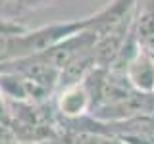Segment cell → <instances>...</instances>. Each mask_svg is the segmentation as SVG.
I'll return each mask as SVG.
<instances>
[{
    "mask_svg": "<svg viewBox=\"0 0 154 144\" xmlns=\"http://www.w3.org/2000/svg\"><path fill=\"white\" fill-rule=\"evenodd\" d=\"M129 85L139 92H154V58L139 48L125 65Z\"/></svg>",
    "mask_w": 154,
    "mask_h": 144,
    "instance_id": "cell-1",
    "label": "cell"
},
{
    "mask_svg": "<svg viewBox=\"0 0 154 144\" xmlns=\"http://www.w3.org/2000/svg\"><path fill=\"white\" fill-rule=\"evenodd\" d=\"M58 108H60V113L67 119L83 117L87 112H91L93 98H91L89 86H87L85 81L64 86V90L60 94V100H58Z\"/></svg>",
    "mask_w": 154,
    "mask_h": 144,
    "instance_id": "cell-2",
    "label": "cell"
},
{
    "mask_svg": "<svg viewBox=\"0 0 154 144\" xmlns=\"http://www.w3.org/2000/svg\"><path fill=\"white\" fill-rule=\"evenodd\" d=\"M133 33L139 48L154 58V0H144L143 6L139 4L135 14Z\"/></svg>",
    "mask_w": 154,
    "mask_h": 144,
    "instance_id": "cell-3",
    "label": "cell"
},
{
    "mask_svg": "<svg viewBox=\"0 0 154 144\" xmlns=\"http://www.w3.org/2000/svg\"><path fill=\"white\" fill-rule=\"evenodd\" d=\"M21 33V29L17 25H12L8 21L0 23V60L10 58V44H12V37Z\"/></svg>",
    "mask_w": 154,
    "mask_h": 144,
    "instance_id": "cell-4",
    "label": "cell"
}]
</instances>
